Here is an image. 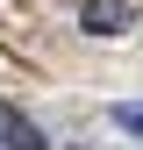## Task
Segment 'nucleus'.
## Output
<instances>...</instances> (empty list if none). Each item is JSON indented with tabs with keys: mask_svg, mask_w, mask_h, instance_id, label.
Instances as JSON below:
<instances>
[{
	"mask_svg": "<svg viewBox=\"0 0 143 150\" xmlns=\"http://www.w3.org/2000/svg\"><path fill=\"white\" fill-rule=\"evenodd\" d=\"M0 143H7V150H50V143H43V129H36L22 107H7V100H0Z\"/></svg>",
	"mask_w": 143,
	"mask_h": 150,
	"instance_id": "f257e3e1",
	"label": "nucleus"
},
{
	"mask_svg": "<svg viewBox=\"0 0 143 150\" xmlns=\"http://www.w3.org/2000/svg\"><path fill=\"white\" fill-rule=\"evenodd\" d=\"M93 36H115V29H129V7L122 0H86V14H79Z\"/></svg>",
	"mask_w": 143,
	"mask_h": 150,
	"instance_id": "f03ea898",
	"label": "nucleus"
},
{
	"mask_svg": "<svg viewBox=\"0 0 143 150\" xmlns=\"http://www.w3.org/2000/svg\"><path fill=\"white\" fill-rule=\"evenodd\" d=\"M115 122L129 129V136H143V100H129V107H115Z\"/></svg>",
	"mask_w": 143,
	"mask_h": 150,
	"instance_id": "7ed1b4c3",
	"label": "nucleus"
}]
</instances>
